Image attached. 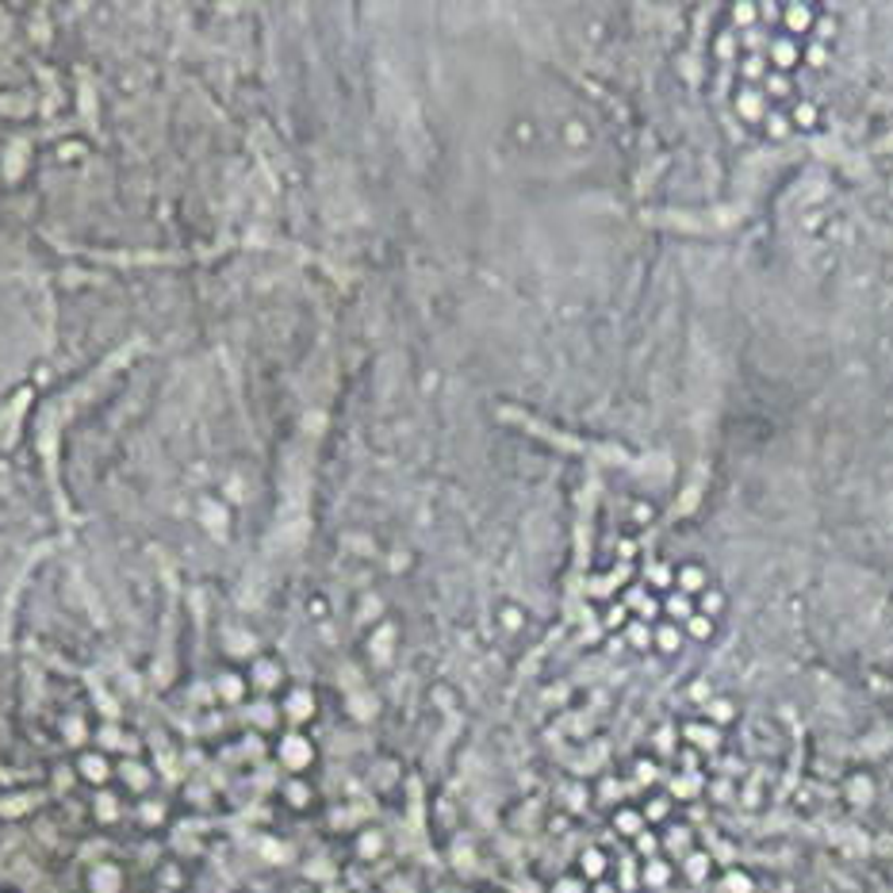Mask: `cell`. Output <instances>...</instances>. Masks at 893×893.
<instances>
[{"label":"cell","instance_id":"obj_3","mask_svg":"<svg viewBox=\"0 0 893 893\" xmlns=\"http://www.w3.org/2000/svg\"><path fill=\"white\" fill-rule=\"evenodd\" d=\"M292 714H295V717H303V714H307V694H295V702H292Z\"/></svg>","mask_w":893,"mask_h":893},{"label":"cell","instance_id":"obj_2","mask_svg":"<svg viewBox=\"0 0 893 893\" xmlns=\"http://www.w3.org/2000/svg\"><path fill=\"white\" fill-rule=\"evenodd\" d=\"M85 771H89L92 779H104V759H85Z\"/></svg>","mask_w":893,"mask_h":893},{"label":"cell","instance_id":"obj_1","mask_svg":"<svg viewBox=\"0 0 893 893\" xmlns=\"http://www.w3.org/2000/svg\"><path fill=\"white\" fill-rule=\"evenodd\" d=\"M288 752H292V764H295V767L307 764V747H303L300 740H292V744H288Z\"/></svg>","mask_w":893,"mask_h":893}]
</instances>
